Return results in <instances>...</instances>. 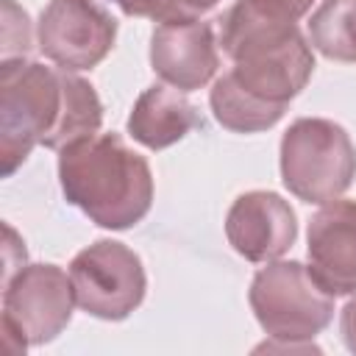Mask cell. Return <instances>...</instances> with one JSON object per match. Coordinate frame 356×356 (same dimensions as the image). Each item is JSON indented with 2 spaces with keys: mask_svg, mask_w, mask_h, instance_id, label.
<instances>
[{
  "mask_svg": "<svg viewBox=\"0 0 356 356\" xmlns=\"http://www.w3.org/2000/svg\"><path fill=\"white\" fill-rule=\"evenodd\" d=\"M209 106L214 111V120L234 134H259V131L273 128L284 117V111L270 108V106L253 100L248 92H242L228 72H222L211 83Z\"/></svg>",
  "mask_w": 356,
  "mask_h": 356,
  "instance_id": "14",
  "label": "cell"
},
{
  "mask_svg": "<svg viewBox=\"0 0 356 356\" xmlns=\"http://www.w3.org/2000/svg\"><path fill=\"white\" fill-rule=\"evenodd\" d=\"M309 44L331 58L356 64V0H323L306 22Z\"/></svg>",
  "mask_w": 356,
  "mask_h": 356,
  "instance_id": "13",
  "label": "cell"
},
{
  "mask_svg": "<svg viewBox=\"0 0 356 356\" xmlns=\"http://www.w3.org/2000/svg\"><path fill=\"white\" fill-rule=\"evenodd\" d=\"M75 289L58 264H25L3 281V339L11 353L53 342L72 320Z\"/></svg>",
  "mask_w": 356,
  "mask_h": 356,
  "instance_id": "6",
  "label": "cell"
},
{
  "mask_svg": "<svg viewBox=\"0 0 356 356\" xmlns=\"http://www.w3.org/2000/svg\"><path fill=\"white\" fill-rule=\"evenodd\" d=\"M100 125L103 103L86 78L28 58L0 61L3 178H11L36 145L61 150L95 136Z\"/></svg>",
  "mask_w": 356,
  "mask_h": 356,
  "instance_id": "1",
  "label": "cell"
},
{
  "mask_svg": "<svg viewBox=\"0 0 356 356\" xmlns=\"http://www.w3.org/2000/svg\"><path fill=\"white\" fill-rule=\"evenodd\" d=\"M28 53H31V19L14 0H3V58L0 61L28 58Z\"/></svg>",
  "mask_w": 356,
  "mask_h": 356,
  "instance_id": "16",
  "label": "cell"
},
{
  "mask_svg": "<svg viewBox=\"0 0 356 356\" xmlns=\"http://www.w3.org/2000/svg\"><path fill=\"white\" fill-rule=\"evenodd\" d=\"M253 3H259L261 8H267V11L278 14V17H286V19L298 22L303 14H309L314 0H253Z\"/></svg>",
  "mask_w": 356,
  "mask_h": 356,
  "instance_id": "18",
  "label": "cell"
},
{
  "mask_svg": "<svg viewBox=\"0 0 356 356\" xmlns=\"http://www.w3.org/2000/svg\"><path fill=\"white\" fill-rule=\"evenodd\" d=\"M114 39L117 19L100 0H50L36 22L39 53L70 72L97 67Z\"/></svg>",
  "mask_w": 356,
  "mask_h": 356,
  "instance_id": "8",
  "label": "cell"
},
{
  "mask_svg": "<svg viewBox=\"0 0 356 356\" xmlns=\"http://www.w3.org/2000/svg\"><path fill=\"white\" fill-rule=\"evenodd\" d=\"M220 42L206 19L159 22L150 36V67L161 83L181 92L206 86L220 67Z\"/></svg>",
  "mask_w": 356,
  "mask_h": 356,
  "instance_id": "11",
  "label": "cell"
},
{
  "mask_svg": "<svg viewBox=\"0 0 356 356\" xmlns=\"http://www.w3.org/2000/svg\"><path fill=\"white\" fill-rule=\"evenodd\" d=\"M309 273L334 298L356 295V200H331L309 220Z\"/></svg>",
  "mask_w": 356,
  "mask_h": 356,
  "instance_id": "10",
  "label": "cell"
},
{
  "mask_svg": "<svg viewBox=\"0 0 356 356\" xmlns=\"http://www.w3.org/2000/svg\"><path fill=\"white\" fill-rule=\"evenodd\" d=\"M128 17H147L156 22H192L211 11L220 0H111Z\"/></svg>",
  "mask_w": 356,
  "mask_h": 356,
  "instance_id": "15",
  "label": "cell"
},
{
  "mask_svg": "<svg viewBox=\"0 0 356 356\" xmlns=\"http://www.w3.org/2000/svg\"><path fill=\"white\" fill-rule=\"evenodd\" d=\"M281 181L303 203H331L356 178V145L350 134L325 117H300L281 136Z\"/></svg>",
  "mask_w": 356,
  "mask_h": 356,
  "instance_id": "5",
  "label": "cell"
},
{
  "mask_svg": "<svg viewBox=\"0 0 356 356\" xmlns=\"http://www.w3.org/2000/svg\"><path fill=\"white\" fill-rule=\"evenodd\" d=\"M19 267H25V242L17 236V231L11 225H6V275H3V281H8Z\"/></svg>",
  "mask_w": 356,
  "mask_h": 356,
  "instance_id": "17",
  "label": "cell"
},
{
  "mask_svg": "<svg viewBox=\"0 0 356 356\" xmlns=\"http://www.w3.org/2000/svg\"><path fill=\"white\" fill-rule=\"evenodd\" d=\"M228 245L253 264L281 259L298 239V217L289 200L267 189L242 192L225 214Z\"/></svg>",
  "mask_w": 356,
  "mask_h": 356,
  "instance_id": "9",
  "label": "cell"
},
{
  "mask_svg": "<svg viewBox=\"0 0 356 356\" xmlns=\"http://www.w3.org/2000/svg\"><path fill=\"white\" fill-rule=\"evenodd\" d=\"M217 42L231 58L228 75L253 100L286 111L314 72V47L295 19L253 0H236L217 19Z\"/></svg>",
  "mask_w": 356,
  "mask_h": 356,
  "instance_id": "2",
  "label": "cell"
},
{
  "mask_svg": "<svg viewBox=\"0 0 356 356\" xmlns=\"http://www.w3.org/2000/svg\"><path fill=\"white\" fill-rule=\"evenodd\" d=\"M197 125H203V120L186 92L167 83L147 86L128 114V134L147 150H164Z\"/></svg>",
  "mask_w": 356,
  "mask_h": 356,
  "instance_id": "12",
  "label": "cell"
},
{
  "mask_svg": "<svg viewBox=\"0 0 356 356\" xmlns=\"http://www.w3.org/2000/svg\"><path fill=\"white\" fill-rule=\"evenodd\" d=\"M75 303L97 320H125L147 292V275L139 253L117 239H97L70 261Z\"/></svg>",
  "mask_w": 356,
  "mask_h": 356,
  "instance_id": "7",
  "label": "cell"
},
{
  "mask_svg": "<svg viewBox=\"0 0 356 356\" xmlns=\"http://www.w3.org/2000/svg\"><path fill=\"white\" fill-rule=\"evenodd\" d=\"M248 300L261 331L273 339L267 348H314L312 339L334 320V295L300 261H267L253 275Z\"/></svg>",
  "mask_w": 356,
  "mask_h": 356,
  "instance_id": "4",
  "label": "cell"
},
{
  "mask_svg": "<svg viewBox=\"0 0 356 356\" xmlns=\"http://www.w3.org/2000/svg\"><path fill=\"white\" fill-rule=\"evenodd\" d=\"M58 184L64 200L95 225L125 231L153 206V172L120 134H95L58 150Z\"/></svg>",
  "mask_w": 356,
  "mask_h": 356,
  "instance_id": "3",
  "label": "cell"
},
{
  "mask_svg": "<svg viewBox=\"0 0 356 356\" xmlns=\"http://www.w3.org/2000/svg\"><path fill=\"white\" fill-rule=\"evenodd\" d=\"M339 334H342L345 348L356 353V298H350L345 309L339 312Z\"/></svg>",
  "mask_w": 356,
  "mask_h": 356,
  "instance_id": "19",
  "label": "cell"
}]
</instances>
